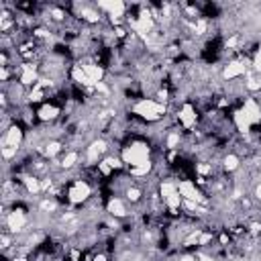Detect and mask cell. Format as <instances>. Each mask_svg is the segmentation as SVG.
<instances>
[{"instance_id": "cell-1", "label": "cell", "mask_w": 261, "mask_h": 261, "mask_svg": "<svg viewBox=\"0 0 261 261\" xmlns=\"http://www.w3.org/2000/svg\"><path fill=\"white\" fill-rule=\"evenodd\" d=\"M94 196V188L84 177H73L67 186V204L69 206H84Z\"/></svg>"}, {"instance_id": "cell-2", "label": "cell", "mask_w": 261, "mask_h": 261, "mask_svg": "<svg viewBox=\"0 0 261 261\" xmlns=\"http://www.w3.org/2000/svg\"><path fill=\"white\" fill-rule=\"evenodd\" d=\"M104 212L116 220H126L133 212L128 210V204L122 196H108V200L104 202Z\"/></svg>"}, {"instance_id": "cell-3", "label": "cell", "mask_w": 261, "mask_h": 261, "mask_svg": "<svg viewBox=\"0 0 261 261\" xmlns=\"http://www.w3.org/2000/svg\"><path fill=\"white\" fill-rule=\"evenodd\" d=\"M251 196L257 200V204H261V177L257 179V184L253 186V192H251Z\"/></svg>"}]
</instances>
